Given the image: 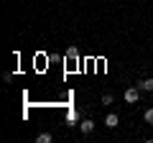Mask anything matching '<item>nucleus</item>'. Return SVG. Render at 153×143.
Here are the masks:
<instances>
[{"label":"nucleus","instance_id":"2","mask_svg":"<svg viewBox=\"0 0 153 143\" xmlns=\"http://www.w3.org/2000/svg\"><path fill=\"white\" fill-rule=\"evenodd\" d=\"M79 130H82V133H92L94 130V123L89 120V118H84V120L79 123Z\"/></svg>","mask_w":153,"mask_h":143},{"label":"nucleus","instance_id":"1","mask_svg":"<svg viewBox=\"0 0 153 143\" xmlns=\"http://www.w3.org/2000/svg\"><path fill=\"white\" fill-rule=\"evenodd\" d=\"M138 97H140V87H128L125 89V102H138Z\"/></svg>","mask_w":153,"mask_h":143},{"label":"nucleus","instance_id":"9","mask_svg":"<svg viewBox=\"0 0 153 143\" xmlns=\"http://www.w3.org/2000/svg\"><path fill=\"white\" fill-rule=\"evenodd\" d=\"M143 118H146V123H151V125H153V107H148V110H146V115H143Z\"/></svg>","mask_w":153,"mask_h":143},{"label":"nucleus","instance_id":"7","mask_svg":"<svg viewBox=\"0 0 153 143\" xmlns=\"http://www.w3.org/2000/svg\"><path fill=\"white\" fill-rule=\"evenodd\" d=\"M76 115H79V112H76L74 107H69V112H66V120H69V125H74V120H76Z\"/></svg>","mask_w":153,"mask_h":143},{"label":"nucleus","instance_id":"6","mask_svg":"<svg viewBox=\"0 0 153 143\" xmlns=\"http://www.w3.org/2000/svg\"><path fill=\"white\" fill-rule=\"evenodd\" d=\"M66 59H79V51H76V46H69V49H66Z\"/></svg>","mask_w":153,"mask_h":143},{"label":"nucleus","instance_id":"4","mask_svg":"<svg viewBox=\"0 0 153 143\" xmlns=\"http://www.w3.org/2000/svg\"><path fill=\"white\" fill-rule=\"evenodd\" d=\"M138 87L146 89V92H153V77H148V79H143V82H138Z\"/></svg>","mask_w":153,"mask_h":143},{"label":"nucleus","instance_id":"3","mask_svg":"<svg viewBox=\"0 0 153 143\" xmlns=\"http://www.w3.org/2000/svg\"><path fill=\"white\" fill-rule=\"evenodd\" d=\"M105 125L107 128H117V112H110V115L105 118Z\"/></svg>","mask_w":153,"mask_h":143},{"label":"nucleus","instance_id":"8","mask_svg":"<svg viewBox=\"0 0 153 143\" xmlns=\"http://www.w3.org/2000/svg\"><path fill=\"white\" fill-rule=\"evenodd\" d=\"M112 100H115V97H112L110 92H105V95H102V105H112Z\"/></svg>","mask_w":153,"mask_h":143},{"label":"nucleus","instance_id":"5","mask_svg":"<svg viewBox=\"0 0 153 143\" xmlns=\"http://www.w3.org/2000/svg\"><path fill=\"white\" fill-rule=\"evenodd\" d=\"M51 141H54L51 133H38V136H36V143H51Z\"/></svg>","mask_w":153,"mask_h":143}]
</instances>
